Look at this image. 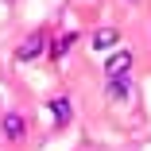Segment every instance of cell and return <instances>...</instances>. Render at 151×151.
<instances>
[{"mask_svg":"<svg viewBox=\"0 0 151 151\" xmlns=\"http://www.w3.org/2000/svg\"><path fill=\"white\" fill-rule=\"evenodd\" d=\"M128 70H132V50L120 47V50H112V54L105 58V74H109V78H120V74H128Z\"/></svg>","mask_w":151,"mask_h":151,"instance_id":"cell-1","label":"cell"},{"mask_svg":"<svg viewBox=\"0 0 151 151\" xmlns=\"http://www.w3.org/2000/svg\"><path fill=\"white\" fill-rule=\"evenodd\" d=\"M43 43H47L43 31H31V35H27V39L16 47V58H19V62H31V58H39V54H43Z\"/></svg>","mask_w":151,"mask_h":151,"instance_id":"cell-2","label":"cell"},{"mask_svg":"<svg viewBox=\"0 0 151 151\" xmlns=\"http://www.w3.org/2000/svg\"><path fill=\"white\" fill-rule=\"evenodd\" d=\"M0 132H4L8 139H23V132H27V120H23L19 112H8L4 120H0Z\"/></svg>","mask_w":151,"mask_h":151,"instance_id":"cell-3","label":"cell"},{"mask_svg":"<svg viewBox=\"0 0 151 151\" xmlns=\"http://www.w3.org/2000/svg\"><path fill=\"white\" fill-rule=\"evenodd\" d=\"M109 97H112V101H128V97H132V81H128V74L109 78Z\"/></svg>","mask_w":151,"mask_h":151,"instance_id":"cell-4","label":"cell"},{"mask_svg":"<svg viewBox=\"0 0 151 151\" xmlns=\"http://www.w3.org/2000/svg\"><path fill=\"white\" fill-rule=\"evenodd\" d=\"M47 109H50V116H54V124H58V128L70 124V101H66V97H54Z\"/></svg>","mask_w":151,"mask_h":151,"instance_id":"cell-5","label":"cell"},{"mask_svg":"<svg viewBox=\"0 0 151 151\" xmlns=\"http://www.w3.org/2000/svg\"><path fill=\"white\" fill-rule=\"evenodd\" d=\"M116 43H120V31H112V27H101V31L93 35V47H101V50H109Z\"/></svg>","mask_w":151,"mask_h":151,"instance_id":"cell-6","label":"cell"},{"mask_svg":"<svg viewBox=\"0 0 151 151\" xmlns=\"http://www.w3.org/2000/svg\"><path fill=\"white\" fill-rule=\"evenodd\" d=\"M70 47H74V31H70V35H62V39H58V43L50 47V54H54V58H62V54H66Z\"/></svg>","mask_w":151,"mask_h":151,"instance_id":"cell-7","label":"cell"},{"mask_svg":"<svg viewBox=\"0 0 151 151\" xmlns=\"http://www.w3.org/2000/svg\"><path fill=\"white\" fill-rule=\"evenodd\" d=\"M128 4H139V0H128Z\"/></svg>","mask_w":151,"mask_h":151,"instance_id":"cell-8","label":"cell"}]
</instances>
